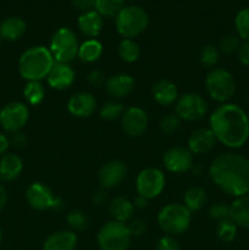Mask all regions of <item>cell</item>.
I'll use <instances>...</instances> for the list:
<instances>
[{
	"instance_id": "cell-1",
	"label": "cell",
	"mask_w": 249,
	"mask_h": 250,
	"mask_svg": "<svg viewBox=\"0 0 249 250\" xmlns=\"http://www.w3.org/2000/svg\"><path fill=\"white\" fill-rule=\"evenodd\" d=\"M209 128L222 146L238 149L249 139V117L239 105L225 103L210 114Z\"/></svg>"
},
{
	"instance_id": "cell-2",
	"label": "cell",
	"mask_w": 249,
	"mask_h": 250,
	"mask_svg": "<svg viewBox=\"0 0 249 250\" xmlns=\"http://www.w3.org/2000/svg\"><path fill=\"white\" fill-rule=\"evenodd\" d=\"M209 176L219 189L231 197L249 194V160L241 154L217 155L210 164Z\"/></svg>"
},
{
	"instance_id": "cell-3",
	"label": "cell",
	"mask_w": 249,
	"mask_h": 250,
	"mask_svg": "<svg viewBox=\"0 0 249 250\" xmlns=\"http://www.w3.org/2000/svg\"><path fill=\"white\" fill-rule=\"evenodd\" d=\"M54 61L49 48L44 45L31 46L21 54L17 63L19 73L27 82H42L48 77L53 68Z\"/></svg>"
},
{
	"instance_id": "cell-4",
	"label": "cell",
	"mask_w": 249,
	"mask_h": 250,
	"mask_svg": "<svg viewBox=\"0 0 249 250\" xmlns=\"http://www.w3.org/2000/svg\"><path fill=\"white\" fill-rule=\"evenodd\" d=\"M192 212L183 204L180 203H170L161 208L159 211L156 221L161 231L167 236H180L185 233L192 222Z\"/></svg>"
},
{
	"instance_id": "cell-5",
	"label": "cell",
	"mask_w": 249,
	"mask_h": 250,
	"mask_svg": "<svg viewBox=\"0 0 249 250\" xmlns=\"http://www.w3.org/2000/svg\"><path fill=\"white\" fill-rule=\"evenodd\" d=\"M149 24L145 10L137 5L124 6L115 17V28L117 33L127 39H133L143 33Z\"/></svg>"
},
{
	"instance_id": "cell-6",
	"label": "cell",
	"mask_w": 249,
	"mask_h": 250,
	"mask_svg": "<svg viewBox=\"0 0 249 250\" xmlns=\"http://www.w3.org/2000/svg\"><path fill=\"white\" fill-rule=\"evenodd\" d=\"M205 89L209 97L217 103H228L237 89L233 75L225 68L215 67L205 77Z\"/></svg>"
},
{
	"instance_id": "cell-7",
	"label": "cell",
	"mask_w": 249,
	"mask_h": 250,
	"mask_svg": "<svg viewBox=\"0 0 249 250\" xmlns=\"http://www.w3.org/2000/svg\"><path fill=\"white\" fill-rule=\"evenodd\" d=\"M80 42L75 32L68 27H61L53 34L49 50L55 62L70 63L78 55Z\"/></svg>"
},
{
	"instance_id": "cell-8",
	"label": "cell",
	"mask_w": 249,
	"mask_h": 250,
	"mask_svg": "<svg viewBox=\"0 0 249 250\" xmlns=\"http://www.w3.org/2000/svg\"><path fill=\"white\" fill-rule=\"evenodd\" d=\"M132 236L126 224L111 220L100 227L97 243L100 250H127Z\"/></svg>"
},
{
	"instance_id": "cell-9",
	"label": "cell",
	"mask_w": 249,
	"mask_h": 250,
	"mask_svg": "<svg viewBox=\"0 0 249 250\" xmlns=\"http://www.w3.org/2000/svg\"><path fill=\"white\" fill-rule=\"evenodd\" d=\"M175 114L183 121L198 122L207 116L208 103L198 93H183L175 103Z\"/></svg>"
},
{
	"instance_id": "cell-10",
	"label": "cell",
	"mask_w": 249,
	"mask_h": 250,
	"mask_svg": "<svg viewBox=\"0 0 249 250\" xmlns=\"http://www.w3.org/2000/svg\"><path fill=\"white\" fill-rule=\"evenodd\" d=\"M165 175L158 167L143 168L136 177L137 194L148 200L158 198L165 189Z\"/></svg>"
},
{
	"instance_id": "cell-11",
	"label": "cell",
	"mask_w": 249,
	"mask_h": 250,
	"mask_svg": "<svg viewBox=\"0 0 249 250\" xmlns=\"http://www.w3.org/2000/svg\"><path fill=\"white\" fill-rule=\"evenodd\" d=\"M26 200L32 209L37 211L60 210L63 202L60 197L54 195L53 190L42 182H33L26 189Z\"/></svg>"
},
{
	"instance_id": "cell-12",
	"label": "cell",
	"mask_w": 249,
	"mask_h": 250,
	"mask_svg": "<svg viewBox=\"0 0 249 250\" xmlns=\"http://www.w3.org/2000/svg\"><path fill=\"white\" fill-rule=\"evenodd\" d=\"M29 120V109L24 103H7L0 110V125L2 129L9 133L20 132Z\"/></svg>"
},
{
	"instance_id": "cell-13",
	"label": "cell",
	"mask_w": 249,
	"mask_h": 250,
	"mask_svg": "<svg viewBox=\"0 0 249 250\" xmlns=\"http://www.w3.org/2000/svg\"><path fill=\"white\" fill-rule=\"evenodd\" d=\"M163 163L168 172L181 175L192 170L194 166V159L187 146H176L165 151Z\"/></svg>"
},
{
	"instance_id": "cell-14",
	"label": "cell",
	"mask_w": 249,
	"mask_h": 250,
	"mask_svg": "<svg viewBox=\"0 0 249 250\" xmlns=\"http://www.w3.org/2000/svg\"><path fill=\"white\" fill-rule=\"evenodd\" d=\"M120 120L124 132L131 138H138L144 134L149 125L148 115L139 106H129L124 109Z\"/></svg>"
},
{
	"instance_id": "cell-15",
	"label": "cell",
	"mask_w": 249,
	"mask_h": 250,
	"mask_svg": "<svg viewBox=\"0 0 249 250\" xmlns=\"http://www.w3.org/2000/svg\"><path fill=\"white\" fill-rule=\"evenodd\" d=\"M128 168L121 160H110L100 167L98 180L104 189H111L121 185L127 177Z\"/></svg>"
},
{
	"instance_id": "cell-16",
	"label": "cell",
	"mask_w": 249,
	"mask_h": 250,
	"mask_svg": "<svg viewBox=\"0 0 249 250\" xmlns=\"http://www.w3.org/2000/svg\"><path fill=\"white\" fill-rule=\"evenodd\" d=\"M97 99L89 92H78L67 102V111L77 119H88L97 110Z\"/></svg>"
},
{
	"instance_id": "cell-17",
	"label": "cell",
	"mask_w": 249,
	"mask_h": 250,
	"mask_svg": "<svg viewBox=\"0 0 249 250\" xmlns=\"http://www.w3.org/2000/svg\"><path fill=\"white\" fill-rule=\"evenodd\" d=\"M76 80V71L70 63L55 62L46 77L49 87L55 90H65L73 84Z\"/></svg>"
},
{
	"instance_id": "cell-18",
	"label": "cell",
	"mask_w": 249,
	"mask_h": 250,
	"mask_svg": "<svg viewBox=\"0 0 249 250\" xmlns=\"http://www.w3.org/2000/svg\"><path fill=\"white\" fill-rule=\"evenodd\" d=\"M136 88V81L128 73H116L106 78L105 89L114 99L119 100L128 97Z\"/></svg>"
},
{
	"instance_id": "cell-19",
	"label": "cell",
	"mask_w": 249,
	"mask_h": 250,
	"mask_svg": "<svg viewBox=\"0 0 249 250\" xmlns=\"http://www.w3.org/2000/svg\"><path fill=\"white\" fill-rule=\"evenodd\" d=\"M216 142L211 129L202 127L190 134L187 142V148L193 155H205L214 149Z\"/></svg>"
},
{
	"instance_id": "cell-20",
	"label": "cell",
	"mask_w": 249,
	"mask_h": 250,
	"mask_svg": "<svg viewBox=\"0 0 249 250\" xmlns=\"http://www.w3.org/2000/svg\"><path fill=\"white\" fill-rule=\"evenodd\" d=\"M151 97L160 106H171L178 99V89L170 80H159L151 85Z\"/></svg>"
},
{
	"instance_id": "cell-21",
	"label": "cell",
	"mask_w": 249,
	"mask_h": 250,
	"mask_svg": "<svg viewBox=\"0 0 249 250\" xmlns=\"http://www.w3.org/2000/svg\"><path fill=\"white\" fill-rule=\"evenodd\" d=\"M77 26L83 36L87 37L88 39H95L102 33L104 21H103V16L99 12L92 10V11L82 12L78 16Z\"/></svg>"
},
{
	"instance_id": "cell-22",
	"label": "cell",
	"mask_w": 249,
	"mask_h": 250,
	"mask_svg": "<svg viewBox=\"0 0 249 250\" xmlns=\"http://www.w3.org/2000/svg\"><path fill=\"white\" fill-rule=\"evenodd\" d=\"M77 234L71 229H61L46 237L43 250H76Z\"/></svg>"
},
{
	"instance_id": "cell-23",
	"label": "cell",
	"mask_w": 249,
	"mask_h": 250,
	"mask_svg": "<svg viewBox=\"0 0 249 250\" xmlns=\"http://www.w3.org/2000/svg\"><path fill=\"white\" fill-rule=\"evenodd\" d=\"M27 31V23L23 19L10 16L2 20L0 23V38L6 42L19 41Z\"/></svg>"
},
{
	"instance_id": "cell-24",
	"label": "cell",
	"mask_w": 249,
	"mask_h": 250,
	"mask_svg": "<svg viewBox=\"0 0 249 250\" xmlns=\"http://www.w3.org/2000/svg\"><path fill=\"white\" fill-rule=\"evenodd\" d=\"M134 209L136 208H134L133 202L122 195H117L110 200L109 211L114 221L127 224L133 217Z\"/></svg>"
},
{
	"instance_id": "cell-25",
	"label": "cell",
	"mask_w": 249,
	"mask_h": 250,
	"mask_svg": "<svg viewBox=\"0 0 249 250\" xmlns=\"http://www.w3.org/2000/svg\"><path fill=\"white\" fill-rule=\"evenodd\" d=\"M23 170V161L19 155L6 153L0 158V180L5 182L14 181L21 175Z\"/></svg>"
},
{
	"instance_id": "cell-26",
	"label": "cell",
	"mask_w": 249,
	"mask_h": 250,
	"mask_svg": "<svg viewBox=\"0 0 249 250\" xmlns=\"http://www.w3.org/2000/svg\"><path fill=\"white\" fill-rule=\"evenodd\" d=\"M229 219L238 227L249 229V194L234 198L229 204Z\"/></svg>"
},
{
	"instance_id": "cell-27",
	"label": "cell",
	"mask_w": 249,
	"mask_h": 250,
	"mask_svg": "<svg viewBox=\"0 0 249 250\" xmlns=\"http://www.w3.org/2000/svg\"><path fill=\"white\" fill-rule=\"evenodd\" d=\"M103 51H104L103 44L98 39H87L80 44L77 58L82 62L93 63L102 58Z\"/></svg>"
},
{
	"instance_id": "cell-28",
	"label": "cell",
	"mask_w": 249,
	"mask_h": 250,
	"mask_svg": "<svg viewBox=\"0 0 249 250\" xmlns=\"http://www.w3.org/2000/svg\"><path fill=\"white\" fill-rule=\"evenodd\" d=\"M207 192L202 187H190L183 195V205L190 212H197L207 204Z\"/></svg>"
},
{
	"instance_id": "cell-29",
	"label": "cell",
	"mask_w": 249,
	"mask_h": 250,
	"mask_svg": "<svg viewBox=\"0 0 249 250\" xmlns=\"http://www.w3.org/2000/svg\"><path fill=\"white\" fill-rule=\"evenodd\" d=\"M117 54L122 61L127 63H133L141 56V48L133 39L124 38L117 45Z\"/></svg>"
},
{
	"instance_id": "cell-30",
	"label": "cell",
	"mask_w": 249,
	"mask_h": 250,
	"mask_svg": "<svg viewBox=\"0 0 249 250\" xmlns=\"http://www.w3.org/2000/svg\"><path fill=\"white\" fill-rule=\"evenodd\" d=\"M23 97L29 105L37 106L45 98V87L43 85V83L37 82V81L27 82L23 88Z\"/></svg>"
},
{
	"instance_id": "cell-31",
	"label": "cell",
	"mask_w": 249,
	"mask_h": 250,
	"mask_svg": "<svg viewBox=\"0 0 249 250\" xmlns=\"http://www.w3.org/2000/svg\"><path fill=\"white\" fill-rule=\"evenodd\" d=\"M126 0H95L94 10L103 17H116V15L126 6Z\"/></svg>"
},
{
	"instance_id": "cell-32",
	"label": "cell",
	"mask_w": 249,
	"mask_h": 250,
	"mask_svg": "<svg viewBox=\"0 0 249 250\" xmlns=\"http://www.w3.org/2000/svg\"><path fill=\"white\" fill-rule=\"evenodd\" d=\"M220 53L219 48L212 44H208V45L203 46L199 54V62L205 70H212L216 67V65L220 61Z\"/></svg>"
},
{
	"instance_id": "cell-33",
	"label": "cell",
	"mask_w": 249,
	"mask_h": 250,
	"mask_svg": "<svg viewBox=\"0 0 249 250\" xmlns=\"http://www.w3.org/2000/svg\"><path fill=\"white\" fill-rule=\"evenodd\" d=\"M124 112V106L121 102L116 99L107 100L100 106L99 114L103 120L106 121H115V120L121 119Z\"/></svg>"
},
{
	"instance_id": "cell-34",
	"label": "cell",
	"mask_w": 249,
	"mask_h": 250,
	"mask_svg": "<svg viewBox=\"0 0 249 250\" xmlns=\"http://www.w3.org/2000/svg\"><path fill=\"white\" fill-rule=\"evenodd\" d=\"M237 231H238V226L231 219L217 222V238L224 243H232L236 239Z\"/></svg>"
},
{
	"instance_id": "cell-35",
	"label": "cell",
	"mask_w": 249,
	"mask_h": 250,
	"mask_svg": "<svg viewBox=\"0 0 249 250\" xmlns=\"http://www.w3.org/2000/svg\"><path fill=\"white\" fill-rule=\"evenodd\" d=\"M66 221L73 232H83L89 227V219L82 210H71L66 216Z\"/></svg>"
},
{
	"instance_id": "cell-36",
	"label": "cell",
	"mask_w": 249,
	"mask_h": 250,
	"mask_svg": "<svg viewBox=\"0 0 249 250\" xmlns=\"http://www.w3.org/2000/svg\"><path fill=\"white\" fill-rule=\"evenodd\" d=\"M234 26L239 38L249 41V7H244L238 11L234 19Z\"/></svg>"
},
{
	"instance_id": "cell-37",
	"label": "cell",
	"mask_w": 249,
	"mask_h": 250,
	"mask_svg": "<svg viewBox=\"0 0 249 250\" xmlns=\"http://www.w3.org/2000/svg\"><path fill=\"white\" fill-rule=\"evenodd\" d=\"M241 38L238 37V34L229 33L226 34V36L222 37L219 42V48L220 53L225 54V55H229V54L237 53L241 46Z\"/></svg>"
},
{
	"instance_id": "cell-38",
	"label": "cell",
	"mask_w": 249,
	"mask_h": 250,
	"mask_svg": "<svg viewBox=\"0 0 249 250\" xmlns=\"http://www.w3.org/2000/svg\"><path fill=\"white\" fill-rule=\"evenodd\" d=\"M181 122L182 120L177 116L176 114H168L161 119L160 124H159V128L160 132L164 134H172L177 132L181 127Z\"/></svg>"
},
{
	"instance_id": "cell-39",
	"label": "cell",
	"mask_w": 249,
	"mask_h": 250,
	"mask_svg": "<svg viewBox=\"0 0 249 250\" xmlns=\"http://www.w3.org/2000/svg\"><path fill=\"white\" fill-rule=\"evenodd\" d=\"M209 215L211 219L216 220L217 222L224 221V220L229 219V205L226 203H214L209 208Z\"/></svg>"
},
{
	"instance_id": "cell-40",
	"label": "cell",
	"mask_w": 249,
	"mask_h": 250,
	"mask_svg": "<svg viewBox=\"0 0 249 250\" xmlns=\"http://www.w3.org/2000/svg\"><path fill=\"white\" fill-rule=\"evenodd\" d=\"M126 225L127 227H128V231L132 237H141L145 233L146 224L143 219H139V217H132Z\"/></svg>"
},
{
	"instance_id": "cell-41",
	"label": "cell",
	"mask_w": 249,
	"mask_h": 250,
	"mask_svg": "<svg viewBox=\"0 0 249 250\" xmlns=\"http://www.w3.org/2000/svg\"><path fill=\"white\" fill-rule=\"evenodd\" d=\"M156 250H181V246L175 237L166 234L158 241Z\"/></svg>"
},
{
	"instance_id": "cell-42",
	"label": "cell",
	"mask_w": 249,
	"mask_h": 250,
	"mask_svg": "<svg viewBox=\"0 0 249 250\" xmlns=\"http://www.w3.org/2000/svg\"><path fill=\"white\" fill-rule=\"evenodd\" d=\"M87 81L92 87L94 88H102L105 87V83H106V78L105 75L99 70H92L87 75Z\"/></svg>"
},
{
	"instance_id": "cell-43",
	"label": "cell",
	"mask_w": 249,
	"mask_h": 250,
	"mask_svg": "<svg viewBox=\"0 0 249 250\" xmlns=\"http://www.w3.org/2000/svg\"><path fill=\"white\" fill-rule=\"evenodd\" d=\"M27 143H28V139H27L26 134L22 133L21 131L12 133V137L10 138V144H12V146L16 149L26 148Z\"/></svg>"
},
{
	"instance_id": "cell-44",
	"label": "cell",
	"mask_w": 249,
	"mask_h": 250,
	"mask_svg": "<svg viewBox=\"0 0 249 250\" xmlns=\"http://www.w3.org/2000/svg\"><path fill=\"white\" fill-rule=\"evenodd\" d=\"M237 56L242 65L249 67V41H244L237 51Z\"/></svg>"
},
{
	"instance_id": "cell-45",
	"label": "cell",
	"mask_w": 249,
	"mask_h": 250,
	"mask_svg": "<svg viewBox=\"0 0 249 250\" xmlns=\"http://www.w3.org/2000/svg\"><path fill=\"white\" fill-rule=\"evenodd\" d=\"M72 5L75 9L82 12L92 11V10H94L95 0H72Z\"/></svg>"
},
{
	"instance_id": "cell-46",
	"label": "cell",
	"mask_w": 249,
	"mask_h": 250,
	"mask_svg": "<svg viewBox=\"0 0 249 250\" xmlns=\"http://www.w3.org/2000/svg\"><path fill=\"white\" fill-rule=\"evenodd\" d=\"M106 202H107V194L106 192H105L104 188H103V189L97 190V192L93 194L92 203L93 205H95V207H103L104 204H106Z\"/></svg>"
},
{
	"instance_id": "cell-47",
	"label": "cell",
	"mask_w": 249,
	"mask_h": 250,
	"mask_svg": "<svg viewBox=\"0 0 249 250\" xmlns=\"http://www.w3.org/2000/svg\"><path fill=\"white\" fill-rule=\"evenodd\" d=\"M9 146H10V139L7 138L6 134L0 133V158L6 154Z\"/></svg>"
},
{
	"instance_id": "cell-48",
	"label": "cell",
	"mask_w": 249,
	"mask_h": 250,
	"mask_svg": "<svg viewBox=\"0 0 249 250\" xmlns=\"http://www.w3.org/2000/svg\"><path fill=\"white\" fill-rule=\"evenodd\" d=\"M148 202L149 200L146 199V198L141 197V195L137 194V197L134 198L133 200V205L134 208H137V209H145V208L148 207Z\"/></svg>"
},
{
	"instance_id": "cell-49",
	"label": "cell",
	"mask_w": 249,
	"mask_h": 250,
	"mask_svg": "<svg viewBox=\"0 0 249 250\" xmlns=\"http://www.w3.org/2000/svg\"><path fill=\"white\" fill-rule=\"evenodd\" d=\"M7 204V192L2 185H0V211L4 210Z\"/></svg>"
},
{
	"instance_id": "cell-50",
	"label": "cell",
	"mask_w": 249,
	"mask_h": 250,
	"mask_svg": "<svg viewBox=\"0 0 249 250\" xmlns=\"http://www.w3.org/2000/svg\"><path fill=\"white\" fill-rule=\"evenodd\" d=\"M2 241V232H1V227H0V244H1Z\"/></svg>"
},
{
	"instance_id": "cell-51",
	"label": "cell",
	"mask_w": 249,
	"mask_h": 250,
	"mask_svg": "<svg viewBox=\"0 0 249 250\" xmlns=\"http://www.w3.org/2000/svg\"><path fill=\"white\" fill-rule=\"evenodd\" d=\"M246 97H247V99H249V88H248V90H247V93H246Z\"/></svg>"
}]
</instances>
